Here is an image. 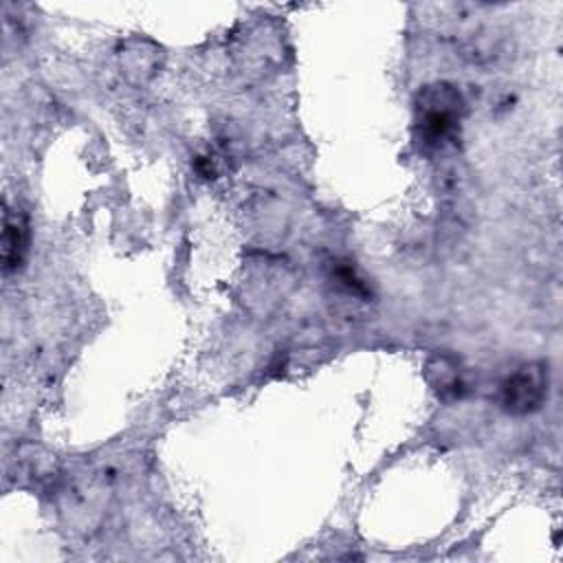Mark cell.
Listing matches in <instances>:
<instances>
[{
	"instance_id": "cell-1",
	"label": "cell",
	"mask_w": 563,
	"mask_h": 563,
	"mask_svg": "<svg viewBox=\"0 0 563 563\" xmlns=\"http://www.w3.org/2000/svg\"><path fill=\"white\" fill-rule=\"evenodd\" d=\"M462 106V95L449 84H433L422 88L416 101L420 139L429 145H442L455 132Z\"/></svg>"
},
{
	"instance_id": "cell-3",
	"label": "cell",
	"mask_w": 563,
	"mask_h": 563,
	"mask_svg": "<svg viewBox=\"0 0 563 563\" xmlns=\"http://www.w3.org/2000/svg\"><path fill=\"white\" fill-rule=\"evenodd\" d=\"M29 251V222L15 209L4 211V229H2V262L4 273L18 268Z\"/></svg>"
},
{
	"instance_id": "cell-2",
	"label": "cell",
	"mask_w": 563,
	"mask_h": 563,
	"mask_svg": "<svg viewBox=\"0 0 563 563\" xmlns=\"http://www.w3.org/2000/svg\"><path fill=\"white\" fill-rule=\"evenodd\" d=\"M548 396V367L543 363H526L517 367L499 389L501 407L512 416H526L541 407Z\"/></svg>"
}]
</instances>
